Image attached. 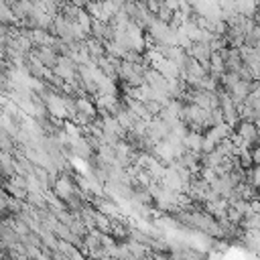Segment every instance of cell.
<instances>
[{
    "label": "cell",
    "mask_w": 260,
    "mask_h": 260,
    "mask_svg": "<svg viewBox=\"0 0 260 260\" xmlns=\"http://www.w3.org/2000/svg\"><path fill=\"white\" fill-rule=\"evenodd\" d=\"M22 71L28 75V77H32V79H37V81H47L49 77H51V69L49 67H45L32 53H28L26 57H24V61H22Z\"/></svg>",
    "instance_id": "obj_1"
},
{
    "label": "cell",
    "mask_w": 260,
    "mask_h": 260,
    "mask_svg": "<svg viewBox=\"0 0 260 260\" xmlns=\"http://www.w3.org/2000/svg\"><path fill=\"white\" fill-rule=\"evenodd\" d=\"M187 53H189L193 59H197L205 69H209V61H211L213 49H211V45H209L207 41H203V39L191 41V45L187 47Z\"/></svg>",
    "instance_id": "obj_2"
},
{
    "label": "cell",
    "mask_w": 260,
    "mask_h": 260,
    "mask_svg": "<svg viewBox=\"0 0 260 260\" xmlns=\"http://www.w3.org/2000/svg\"><path fill=\"white\" fill-rule=\"evenodd\" d=\"M30 53L49 69H53L59 63V59H61V55H57V51L53 47H47V45H32Z\"/></svg>",
    "instance_id": "obj_3"
},
{
    "label": "cell",
    "mask_w": 260,
    "mask_h": 260,
    "mask_svg": "<svg viewBox=\"0 0 260 260\" xmlns=\"http://www.w3.org/2000/svg\"><path fill=\"white\" fill-rule=\"evenodd\" d=\"M244 45H248V47H260V26H256V24L250 26V30L244 37Z\"/></svg>",
    "instance_id": "obj_4"
},
{
    "label": "cell",
    "mask_w": 260,
    "mask_h": 260,
    "mask_svg": "<svg viewBox=\"0 0 260 260\" xmlns=\"http://www.w3.org/2000/svg\"><path fill=\"white\" fill-rule=\"evenodd\" d=\"M67 2H71V4H73V6H79V8H85V6H87V2H89V0H67Z\"/></svg>",
    "instance_id": "obj_5"
}]
</instances>
